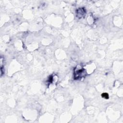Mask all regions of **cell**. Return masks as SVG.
<instances>
[{"label": "cell", "instance_id": "obj_1", "mask_svg": "<svg viewBox=\"0 0 123 123\" xmlns=\"http://www.w3.org/2000/svg\"><path fill=\"white\" fill-rule=\"evenodd\" d=\"M85 75L84 69H80L75 71L74 73V78L75 79H78Z\"/></svg>", "mask_w": 123, "mask_h": 123}, {"label": "cell", "instance_id": "obj_2", "mask_svg": "<svg viewBox=\"0 0 123 123\" xmlns=\"http://www.w3.org/2000/svg\"><path fill=\"white\" fill-rule=\"evenodd\" d=\"M86 11L84 8H80L76 11V17L81 18L85 15Z\"/></svg>", "mask_w": 123, "mask_h": 123}, {"label": "cell", "instance_id": "obj_3", "mask_svg": "<svg viewBox=\"0 0 123 123\" xmlns=\"http://www.w3.org/2000/svg\"><path fill=\"white\" fill-rule=\"evenodd\" d=\"M101 96H102V98H104L106 99H108L109 98V95L107 93H104L102 94Z\"/></svg>", "mask_w": 123, "mask_h": 123}]
</instances>
